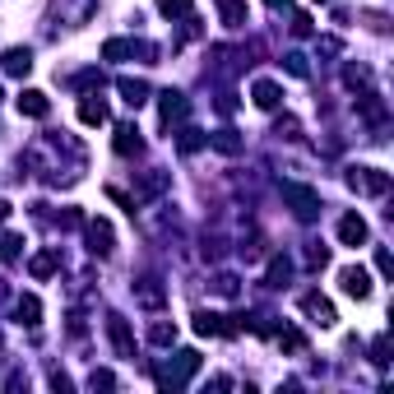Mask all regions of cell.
Segmentation results:
<instances>
[{"label": "cell", "instance_id": "obj_1", "mask_svg": "<svg viewBox=\"0 0 394 394\" xmlns=\"http://www.w3.org/2000/svg\"><path fill=\"white\" fill-rule=\"evenodd\" d=\"M283 199L292 204L297 218H315L320 214V195H315L311 186H297V181H283Z\"/></svg>", "mask_w": 394, "mask_h": 394}, {"label": "cell", "instance_id": "obj_2", "mask_svg": "<svg viewBox=\"0 0 394 394\" xmlns=\"http://www.w3.org/2000/svg\"><path fill=\"white\" fill-rule=\"evenodd\" d=\"M348 186L366 190V195H385V190H390V177L376 172V168H353V172H348Z\"/></svg>", "mask_w": 394, "mask_h": 394}, {"label": "cell", "instance_id": "obj_3", "mask_svg": "<svg viewBox=\"0 0 394 394\" xmlns=\"http://www.w3.org/2000/svg\"><path fill=\"white\" fill-rule=\"evenodd\" d=\"M339 283H344V292L357 297V302H362V297H371V274H366L362 265H348L344 274H339Z\"/></svg>", "mask_w": 394, "mask_h": 394}, {"label": "cell", "instance_id": "obj_4", "mask_svg": "<svg viewBox=\"0 0 394 394\" xmlns=\"http://www.w3.org/2000/svg\"><path fill=\"white\" fill-rule=\"evenodd\" d=\"M302 311L311 315L315 325H325V329H329V325H334V320H339V315H334V306H329V302H325V297H320V292H306V297H302Z\"/></svg>", "mask_w": 394, "mask_h": 394}, {"label": "cell", "instance_id": "obj_5", "mask_svg": "<svg viewBox=\"0 0 394 394\" xmlns=\"http://www.w3.org/2000/svg\"><path fill=\"white\" fill-rule=\"evenodd\" d=\"M107 334H111V344H116L121 357H135V339H130V325L121 320V315H111V320H107Z\"/></svg>", "mask_w": 394, "mask_h": 394}, {"label": "cell", "instance_id": "obj_6", "mask_svg": "<svg viewBox=\"0 0 394 394\" xmlns=\"http://www.w3.org/2000/svg\"><path fill=\"white\" fill-rule=\"evenodd\" d=\"M89 241H93V256H111V223H102V218H93L89 223Z\"/></svg>", "mask_w": 394, "mask_h": 394}, {"label": "cell", "instance_id": "obj_7", "mask_svg": "<svg viewBox=\"0 0 394 394\" xmlns=\"http://www.w3.org/2000/svg\"><path fill=\"white\" fill-rule=\"evenodd\" d=\"M339 241H344V246H362L366 241V223L357 214H348L344 223H339Z\"/></svg>", "mask_w": 394, "mask_h": 394}, {"label": "cell", "instance_id": "obj_8", "mask_svg": "<svg viewBox=\"0 0 394 394\" xmlns=\"http://www.w3.org/2000/svg\"><path fill=\"white\" fill-rule=\"evenodd\" d=\"M19 111H23V116H47V111H51L47 93H38V89H23V93H19Z\"/></svg>", "mask_w": 394, "mask_h": 394}, {"label": "cell", "instance_id": "obj_9", "mask_svg": "<svg viewBox=\"0 0 394 394\" xmlns=\"http://www.w3.org/2000/svg\"><path fill=\"white\" fill-rule=\"evenodd\" d=\"M158 111H163V121H168V126H172V121H181V116H186V111H190V102L186 98H181V93H163V102H158Z\"/></svg>", "mask_w": 394, "mask_h": 394}, {"label": "cell", "instance_id": "obj_10", "mask_svg": "<svg viewBox=\"0 0 394 394\" xmlns=\"http://www.w3.org/2000/svg\"><path fill=\"white\" fill-rule=\"evenodd\" d=\"M33 70V51L28 47H10L5 51V75H28Z\"/></svg>", "mask_w": 394, "mask_h": 394}, {"label": "cell", "instance_id": "obj_11", "mask_svg": "<svg viewBox=\"0 0 394 394\" xmlns=\"http://www.w3.org/2000/svg\"><path fill=\"white\" fill-rule=\"evenodd\" d=\"M139 148H144L139 144V130L135 126H116V153L130 158V153H139Z\"/></svg>", "mask_w": 394, "mask_h": 394}, {"label": "cell", "instance_id": "obj_12", "mask_svg": "<svg viewBox=\"0 0 394 394\" xmlns=\"http://www.w3.org/2000/svg\"><path fill=\"white\" fill-rule=\"evenodd\" d=\"M79 121H84V126H102V121H107V102H102V98H84Z\"/></svg>", "mask_w": 394, "mask_h": 394}, {"label": "cell", "instance_id": "obj_13", "mask_svg": "<svg viewBox=\"0 0 394 394\" xmlns=\"http://www.w3.org/2000/svg\"><path fill=\"white\" fill-rule=\"evenodd\" d=\"M278 98H283V93H278V84H269V79H260V84H256V107H260V111H274Z\"/></svg>", "mask_w": 394, "mask_h": 394}, {"label": "cell", "instance_id": "obj_14", "mask_svg": "<svg viewBox=\"0 0 394 394\" xmlns=\"http://www.w3.org/2000/svg\"><path fill=\"white\" fill-rule=\"evenodd\" d=\"M116 89H121V98H126L130 107H139V102L148 98V84H144V79H121Z\"/></svg>", "mask_w": 394, "mask_h": 394}, {"label": "cell", "instance_id": "obj_15", "mask_svg": "<svg viewBox=\"0 0 394 394\" xmlns=\"http://www.w3.org/2000/svg\"><path fill=\"white\" fill-rule=\"evenodd\" d=\"M56 265H60V256L56 251H42V256H33V278H47V274H56Z\"/></svg>", "mask_w": 394, "mask_h": 394}, {"label": "cell", "instance_id": "obj_16", "mask_svg": "<svg viewBox=\"0 0 394 394\" xmlns=\"http://www.w3.org/2000/svg\"><path fill=\"white\" fill-rule=\"evenodd\" d=\"M19 320H23V325H42V302H38V297H23V302H19Z\"/></svg>", "mask_w": 394, "mask_h": 394}, {"label": "cell", "instance_id": "obj_17", "mask_svg": "<svg viewBox=\"0 0 394 394\" xmlns=\"http://www.w3.org/2000/svg\"><path fill=\"white\" fill-rule=\"evenodd\" d=\"M223 19L232 23V28H241V23H246V5H241V0H223Z\"/></svg>", "mask_w": 394, "mask_h": 394}, {"label": "cell", "instance_id": "obj_18", "mask_svg": "<svg viewBox=\"0 0 394 394\" xmlns=\"http://www.w3.org/2000/svg\"><path fill=\"white\" fill-rule=\"evenodd\" d=\"M190 5H195V0H158V10L168 14V19H181V14H190Z\"/></svg>", "mask_w": 394, "mask_h": 394}, {"label": "cell", "instance_id": "obj_19", "mask_svg": "<svg viewBox=\"0 0 394 394\" xmlns=\"http://www.w3.org/2000/svg\"><path fill=\"white\" fill-rule=\"evenodd\" d=\"M214 148H223V153H241V139H236L232 130H218V135H214Z\"/></svg>", "mask_w": 394, "mask_h": 394}, {"label": "cell", "instance_id": "obj_20", "mask_svg": "<svg viewBox=\"0 0 394 394\" xmlns=\"http://www.w3.org/2000/svg\"><path fill=\"white\" fill-rule=\"evenodd\" d=\"M148 339H153V344H172V339H177V325H163V320H158V325L148 329Z\"/></svg>", "mask_w": 394, "mask_h": 394}, {"label": "cell", "instance_id": "obj_21", "mask_svg": "<svg viewBox=\"0 0 394 394\" xmlns=\"http://www.w3.org/2000/svg\"><path fill=\"white\" fill-rule=\"evenodd\" d=\"M288 274H292V265H288V260H274V265H269V288H278Z\"/></svg>", "mask_w": 394, "mask_h": 394}, {"label": "cell", "instance_id": "obj_22", "mask_svg": "<svg viewBox=\"0 0 394 394\" xmlns=\"http://www.w3.org/2000/svg\"><path fill=\"white\" fill-rule=\"evenodd\" d=\"M199 144H204V135H199V130H181V153H195Z\"/></svg>", "mask_w": 394, "mask_h": 394}, {"label": "cell", "instance_id": "obj_23", "mask_svg": "<svg viewBox=\"0 0 394 394\" xmlns=\"http://www.w3.org/2000/svg\"><path fill=\"white\" fill-rule=\"evenodd\" d=\"M19 246H23L19 236H0V260H14V256H19Z\"/></svg>", "mask_w": 394, "mask_h": 394}, {"label": "cell", "instance_id": "obj_24", "mask_svg": "<svg viewBox=\"0 0 394 394\" xmlns=\"http://www.w3.org/2000/svg\"><path fill=\"white\" fill-rule=\"evenodd\" d=\"M89 385H93V390H111V385H116V376H111V371H93Z\"/></svg>", "mask_w": 394, "mask_h": 394}, {"label": "cell", "instance_id": "obj_25", "mask_svg": "<svg viewBox=\"0 0 394 394\" xmlns=\"http://www.w3.org/2000/svg\"><path fill=\"white\" fill-rule=\"evenodd\" d=\"M283 60H288V70H292L297 79H306V56H297V51H292V56H283Z\"/></svg>", "mask_w": 394, "mask_h": 394}, {"label": "cell", "instance_id": "obj_26", "mask_svg": "<svg viewBox=\"0 0 394 394\" xmlns=\"http://www.w3.org/2000/svg\"><path fill=\"white\" fill-rule=\"evenodd\" d=\"M278 344H283V348H288V353H302V334H292V329H288V334H283V339H278Z\"/></svg>", "mask_w": 394, "mask_h": 394}, {"label": "cell", "instance_id": "obj_27", "mask_svg": "<svg viewBox=\"0 0 394 394\" xmlns=\"http://www.w3.org/2000/svg\"><path fill=\"white\" fill-rule=\"evenodd\" d=\"M292 33H297V38H306V33H311V19H306V14H297V19H292Z\"/></svg>", "mask_w": 394, "mask_h": 394}, {"label": "cell", "instance_id": "obj_28", "mask_svg": "<svg viewBox=\"0 0 394 394\" xmlns=\"http://www.w3.org/2000/svg\"><path fill=\"white\" fill-rule=\"evenodd\" d=\"M376 269H381V274H390V269H394V260H390V251H381V256H376Z\"/></svg>", "mask_w": 394, "mask_h": 394}, {"label": "cell", "instance_id": "obj_29", "mask_svg": "<svg viewBox=\"0 0 394 394\" xmlns=\"http://www.w3.org/2000/svg\"><path fill=\"white\" fill-rule=\"evenodd\" d=\"M10 209H14V204H0V223H5V218H10Z\"/></svg>", "mask_w": 394, "mask_h": 394}, {"label": "cell", "instance_id": "obj_30", "mask_svg": "<svg viewBox=\"0 0 394 394\" xmlns=\"http://www.w3.org/2000/svg\"><path fill=\"white\" fill-rule=\"evenodd\" d=\"M269 5H274V10H278V5H288V0H269Z\"/></svg>", "mask_w": 394, "mask_h": 394}]
</instances>
